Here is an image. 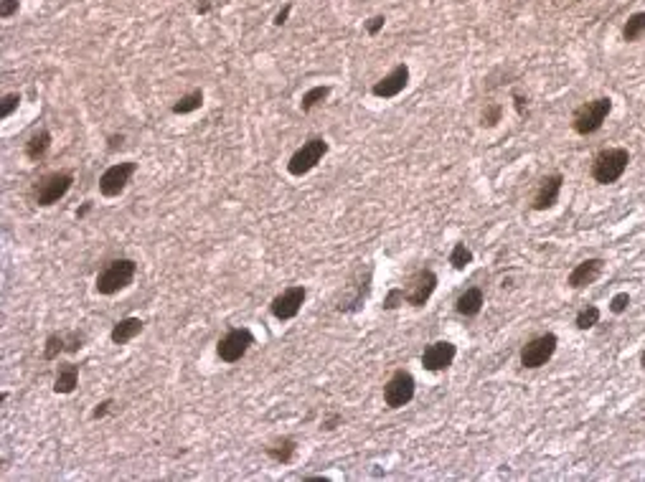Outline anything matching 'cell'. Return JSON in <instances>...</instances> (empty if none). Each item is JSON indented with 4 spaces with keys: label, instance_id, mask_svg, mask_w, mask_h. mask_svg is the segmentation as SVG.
Returning <instances> with one entry per match:
<instances>
[{
    "label": "cell",
    "instance_id": "cell-1",
    "mask_svg": "<svg viewBox=\"0 0 645 482\" xmlns=\"http://www.w3.org/2000/svg\"><path fill=\"white\" fill-rule=\"evenodd\" d=\"M135 277H138V262L128 259V256H120V259H112L102 267V272L94 279V290L102 297H112L117 292L128 290L135 282Z\"/></svg>",
    "mask_w": 645,
    "mask_h": 482
},
{
    "label": "cell",
    "instance_id": "cell-2",
    "mask_svg": "<svg viewBox=\"0 0 645 482\" xmlns=\"http://www.w3.org/2000/svg\"><path fill=\"white\" fill-rule=\"evenodd\" d=\"M630 165V152L628 147H607V150H599L592 160V180L599 183V186H612L625 175Z\"/></svg>",
    "mask_w": 645,
    "mask_h": 482
},
{
    "label": "cell",
    "instance_id": "cell-3",
    "mask_svg": "<svg viewBox=\"0 0 645 482\" xmlns=\"http://www.w3.org/2000/svg\"><path fill=\"white\" fill-rule=\"evenodd\" d=\"M612 112V99L610 97H597V99H589L584 105H579L572 115V130L582 137H587V135H594L602 130L604 120L610 117Z\"/></svg>",
    "mask_w": 645,
    "mask_h": 482
},
{
    "label": "cell",
    "instance_id": "cell-4",
    "mask_svg": "<svg viewBox=\"0 0 645 482\" xmlns=\"http://www.w3.org/2000/svg\"><path fill=\"white\" fill-rule=\"evenodd\" d=\"M328 150H331V145H328L326 137L305 140V142H302V145L290 155V160H287V173H290L292 178H302V175H308L310 170L318 168V163L328 155Z\"/></svg>",
    "mask_w": 645,
    "mask_h": 482
},
{
    "label": "cell",
    "instance_id": "cell-5",
    "mask_svg": "<svg viewBox=\"0 0 645 482\" xmlns=\"http://www.w3.org/2000/svg\"><path fill=\"white\" fill-rule=\"evenodd\" d=\"M254 343H257V337L249 328H232V330H227L219 337V343H216V355H219L224 363H239V360L249 353V348Z\"/></svg>",
    "mask_w": 645,
    "mask_h": 482
},
{
    "label": "cell",
    "instance_id": "cell-6",
    "mask_svg": "<svg viewBox=\"0 0 645 482\" xmlns=\"http://www.w3.org/2000/svg\"><path fill=\"white\" fill-rule=\"evenodd\" d=\"M71 186H74V175L69 170H56V173L43 175L41 183L36 186V204L41 206V209L58 204L71 191Z\"/></svg>",
    "mask_w": 645,
    "mask_h": 482
},
{
    "label": "cell",
    "instance_id": "cell-7",
    "mask_svg": "<svg viewBox=\"0 0 645 482\" xmlns=\"http://www.w3.org/2000/svg\"><path fill=\"white\" fill-rule=\"evenodd\" d=\"M417 394V381L409 371L399 368L391 373V378L384 384V404L386 409H401L407 407L409 401Z\"/></svg>",
    "mask_w": 645,
    "mask_h": 482
},
{
    "label": "cell",
    "instance_id": "cell-8",
    "mask_svg": "<svg viewBox=\"0 0 645 482\" xmlns=\"http://www.w3.org/2000/svg\"><path fill=\"white\" fill-rule=\"evenodd\" d=\"M557 345H559V337L554 332H544V335L531 337L529 343L521 348V366L531 368V371L547 366L549 360L554 358V353H557Z\"/></svg>",
    "mask_w": 645,
    "mask_h": 482
},
{
    "label": "cell",
    "instance_id": "cell-9",
    "mask_svg": "<svg viewBox=\"0 0 645 482\" xmlns=\"http://www.w3.org/2000/svg\"><path fill=\"white\" fill-rule=\"evenodd\" d=\"M138 173V163L135 160H125V163H115L99 175V193L105 198L123 196L133 175Z\"/></svg>",
    "mask_w": 645,
    "mask_h": 482
},
{
    "label": "cell",
    "instance_id": "cell-10",
    "mask_svg": "<svg viewBox=\"0 0 645 482\" xmlns=\"http://www.w3.org/2000/svg\"><path fill=\"white\" fill-rule=\"evenodd\" d=\"M305 300H308V290H305L302 285H292V287H287V290L279 292V295L272 297V303H269V313H272V318L279 320V323H287V320H292V318L300 315Z\"/></svg>",
    "mask_w": 645,
    "mask_h": 482
},
{
    "label": "cell",
    "instance_id": "cell-11",
    "mask_svg": "<svg viewBox=\"0 0 645 482\" xmlns=\"http://www.w3.org/2000/svg\"><path fill=\"white\" fill-rule=\"evenodd\" d=\"M437 285H440V279L432 269H419L412 279H409V287L404 290V300L407 305L412 308H425L430 303V297L435 295Z\"/></svg>",
    "mask_w": 645,
    "mask_h": 482
},
{
    "label": "cell",
    "instance_id": "cell-12",
    "mask_svg": "<svg viewBox=\"0 0 645 482\" xmlns=\"http://www.w3.org/2000/svg\"><path fill=\"white\" fill-rule=\"evenodd\" d=\"M455 355H458V345L450 343V340H435L422 353V368L430 373L448 371L455 363Z\"/></svg>",
    "mask_w": 645,
    "mask_h": 482
},
{
    "label": "cell",
    "instance_id": "cell-13",
    "mask_svg": "<svg viewBox=\"0 0 645 482\" xmlns=\"http://www.w3.org/2000/svg\"><path fill=\"white\" fill-rule=\"evenodd\" d=\"M409 84V66L407 64H396L394 69L386 76H381L376 84L371 87V94L378 99H394L399 97Z\"/></svg>",
    "mask_w": 645,
    "mask_h": 482
},
{
    "label": "cell",
    "instance_id": "cell-14",
    "mask_svg": "<svg viewBox=\"0 0 645 482\" xmlns=\"http://www.w3.org/2000/svg\"><path fill=\"white\" fill-rule=\"evenodd\" d=\"M602 272H604V259L589 256V259H584V262H579L574 269H572L569 277H567V285H569L572 290H584V287L594 285V282L602 277Z\"/></svg>",
    "mask_w": 645,
    "mask_h": 482
},
{
    "label": "cell",
    "instance_id": "cell-15",
    "mask_svg": "<svg viewBox=\"0 0 645 482\" xmlns=\"http://www.w3.org/2000/svg\"><path fill=\"white\" fill-rule=\"evenodd\" d=\"M564 188V175L562 173H552L541 180L539 188L534 193V201H531V209L534 211H549L554 204L559 201Z\"/></svg>",
    "mask_w": 645,
    "mask_h": 482
},
{
    "label": "cell",
    "instance_id": "cell-16",
    "mask_svg": "<svg viewBox=\"0 0 645 482\" xmlns=\"http://www.w3.org/2000/svg\"><path fill=\"white\" fill-rule=\"evenodd\" d=\"M143 330H145V323H143L140 318H123L112 325L110 340L115 345H128V343H133L135 337H138Z\"/></svg>",
    "mask_w": 645,
    "mask_h": 482
},
{
    "label": "cell",
    "instance_id": "cell-17",
    "mask_svg": "<svg viewBox=\"0 0 645 482\" xmlns=\"http://www.w3.org/2000/svg\"><path fill=\"white\" fill-rule=\"evenodd\" d=\"M264 454L272 462H277V465H290L297 454V441L292 436H277V439L269 441L267 447H264Z\"/></svg>",
    "mask_w": 645,
    "mask_h": 482
},
{
    "label": "cell",
    "instance_id": "cell-18",
    "mask_svg": "<svg viewBox=\"0 0 645 482\" xmlns=\"http://www.w3.org/2000/svg\"><path fill=\"white\" fill-rule=\"evenodd\" d=\"M483 305H485V292H483L480 287H468V290L458 297L455 310H458V315H463V318H475V315H480Z\"/></svg>",
    "mask_w": 645,
    "mask_h": 482
},
{
    "label": "cell",
    "instance_id": "cell-19",
    "mask_svg": "<svg viewBox=\"0 0 645 482\" xmlns=\"http://www.w3.org/2000/svg\"><path fill=\"white\" fill-rule=\"evenodd\" d=\"M79 386V366L76 363H58V371L53 376V391L61 396H69Z\"/></svg>",
    "mask_w": 645,
    "mask_h": 482
},
{
    "label": "cell",
    "instance_id": "cell-20",
    "mask_svg": "<svg viewBox=\"0 0 645 482\" xmlns=\"http://www.w3.org/2000/svg\"><path fill=\"white\" fill-rule=\"evenodd\" d=\"M48 150H51V132L48 130H38L26 142V157H29L31 163H41Z\"/></svg>",
    "mask_w": 645,
    "mask_h": 482
},
{
    "label": "cell",
    "instance_id": "cell-21",
    "mask_svg": "<svg viewBox=\"0 0 645 482\" xmlns=\"http://www.w3.org/2000/svg\"><path fill=\"white\" fill-rule=\"evenodd\" d=\"M331 92H333V89L328 87V84H315V87H310L308 92L302 94V99H300V112H302V115H310L315 107H320L328 97H331Z\"/></svg>",
    "mask_w": 645,
    "mask_h": 482
},
{
    "label": "cell",
    "instance_id": "cell-22",
    "mask_svg": "<svg viewBox=\"0 0 645 482\" xmlns=\"http://www.w3.org/2000/svg\"><path fill=\"white\" fill-rule=\"evenodd\" d=\"M201 107H204V89H191V92L183 94V97L170 107V112H173V115H191V112L201 110Z\"/></svg>",
    "mask_w": 645,
    "mask_h": 482
},
{
    "label": "cell",
    "instance_id": "cell-23",
    "mask_svg": "<svg viewBox=\"0 0 645 482\" xmlns=\"http://www.w3.org/2000/svg\"><path fill=\"white\" fill-rule=\"evenodd\" d=\"M643 36H645V11H638L625 21V26H622V38L628 43H635V41H640Z\"/></svg>",
    "mask_w": 645,
    "mask_h": 482
},
{
    "label": "cell",
    "instance_id": "cell-24",
    "mask_svg": "<svg viewBox=\"0 0 645 482\" xmlns=\"http://www.w3.org/2000/svg\"><path fill=\"white\" fill-rule=\"evenodd\" d=\"M473 259H475V256H473V249L468 244H463V241H458V244L453 246V251H450V264H453L455 269H460V272L465 267H470Z\"/></svg>",
    "mask_w": 645,
    "mask_h": 482
},
{
    "label": "cell",
    "instance_id": "cell-25",
    "mask_svg": "<svg viewBox=\"0 0 645 482\" xmlns=\"http://www.w3.org/2000/svg\"><path fill=\"white\" fill-rule=\"evenodd\" d=\"M61 353H66V335L61 332H51L43 343V360H56Z\"/></svg>",
    "mask_w": 645,
    "mask_h": 482
},
{
    "label": "cell",
    "instance_id": "cell-26",
    "mask_svg": "<svg viewBox=\"0 0 645 482\" xmlns=\"http://www.w3.org/2000/svg\"><path fill=\"white\" fill-rule=\"evenodd\" d=\"M599 318H602V313H599L597 305H587V308H582L579 313H577L574 318V325L579 328V330H589V328H594L599 323Z\"/></svg>",
    "mask_w": 645,
    "mask_h": 482
},
{
    "label": "cell",
    "instance_id": "cell-27",
    "mask_svg": "<svg viewBox=\"0 0 645 482\" xmlns=\"http://www.w3.org/2000/svg\"><path fill=\"white\" fill-rule=\"evenodd\" d=\"M500 120H503V105H498V102H490V105H485V110H483V115H480V125H483V127H495Z\"/></svg>",
    "mask_w": 645,
    "mask_h": 482
},
{
    "label": "cell",
    "instance_id": "cell-28",
    "mask_svg": "<svg viewBox=\"0 0 645 482\" xmlns=\"http://www.w3.org/2000/svg\"><path fill=\"white\" fill-rule=\"evenodd\" d=\"M21 102H24V99H21V94H18V92L6 94V97H3V102H0V117H3V120L13 117L18 112V107H21Z\"/></svg>",
    "mask_w": 645,
    "mask_h": 482
},
{
    "label": "cell",
    "instance_id": "cell-29",
    "mask_svg": "<svg viewBox=\"0 0 645 482\" xmlns=\"http://www.w3.org/2000/svg\"><path fill=\"white\" fill-rule=\"evenodd\" d=\"M404 303H407V300H404V290H401V287H394V290L386 292L384 305H381V308H384V310H396V308H401Z\"/></svg>",
    "mask_w": 645,
    "mask_h": 482
},
{
    "label": "cell",
    "instance_id": "cell-30",
    "mask_svg": "<svg viewBox=\"0 0 645 482\" xmlns=\"http://www.w3.org/2000/svg\"><path fill=\"white\" fill-rule=\"evenodd\" d=\"M84 343H87V335H84V332H79V330L69 332V335H66V353L69 355L79 353V350L84 348Z\"/></svg>",
    "mask_w": 645,
    "mask_h": 482
},
{
    "label": "cell",
    "instance_id": "cell-31",
    "mask_svg": "<svg viewBox=\"0 0 645 482\" xmlns=\"http://www.w3.org/2000/svg\"><path fill=\"white\" fill-rule=\"evenodd\" d=\"M628 308H630V295L628 292H617V295L610 300V313L612 315H622Z\"/></svg>",
    "mask_w": 645,
    "mask_h": 482
},
{
    "label": "cell",
    "instance_id": "cell-32",
    "mask_svg": "<svg viewBox=\"0 0 645 482\" xmlns=\"http://www.w3.org/2000/svg\"><path fill=\"white\" fill-rule=\"evenodd\" d=\"M18 11H21V0H0V18L3 21L18 16Z\"/></svg>",
    "mask_w": 645,
    "mask_h": 482
},
{
    "label": "cell",
    "instance_id": "cell-33",
    "mask_svg": "<svg viewBox=\"0 0 645 482\" xmlns=\"http://www.w3.org/2000/svg\"><path fill=\"white\" fill-rule=\"evenodd\" d=\"M384 26H386V16H371L363 23V28H366L368 36H378V31H384Z\"/></svg>",
    "mask_w": 645,
    "mask_h": 482
},
{
    "label": "cell",
    "instance_id": "cell-34",
    "mask_svg": "<svg viewBox=\"0 0 645 482\" xmlns=\"http://www.w3.org/2000/svg\"><path fill=\"white\" fill-rule=\"evenodd\" d=\"M112 407H115V399H105V401H99L97 407L92 409V419H94V421H99V419H105L107 414L112 412Z\"/></svg>",
    "mask_w": 645,
    "mask_h": 482
},
{
    "label": "cell",
    "instance_id": "cell-35",
    "mask_svg": "<svg viewBox=\"0 0 645 482\" xmlns=\"http://www.w3.org/2000/svg\"><path fill=\"white\" fill-rule=\"evenodd\" d=\"M341 424H344V414L333 412V414H328V416L323 419V424H320V429H323V431H336Z\"/></svg>",
    "mask_w": 645,
    "mask_h": 482
},
{
    "label": "cell",
    "instance_id": "cell-36",
    "mask_svg": "<svg viewBox=\"0 0 645 482\" xmlns=\"http://www.w3.org/2000/svg\"><path fill=\"white\" fill-rule=\"evenodd\" d=\"M511 97H513V107H516V115H518V117H526V115H529V99L523 97L521 92H513Z\"/></svg>",
    "mask_w": 645,
    "mask_h": 482
},
{
    "label": "cell",
    "instance_id": "cell-37",
    "mask_svg": "<svg viewBox=\"0 0 645 482\" xmlns=\"http://www.w3.org/2000/svg\"><path fill=\"white\" fill-rule=\"evenodd\" d=\"M224 6V0H198V6H196V13H201V16H209L214 8Z\"/></svg>",
    "mask_w": 645,
    "mask_h": 482
},
{
    "label": "cell",
    "instance_id": "cell-38",
    "mask_svg": "<svg viewBox=\"0 0 645 482\" xmlns=\"http://www.w3.org/2000/svg\"><path fill=\"white\" fill-rule=\"evenodd\" d=\"M290 13H292V3H285V6H282V8L277 11V16H274L272 23L277 26V28H279V26H285V23H287V18H290Z\"/></svg>",
    "mask_w": 645,
    "mask_h": 482
},
{
    "label": "cell",
    "instance_id": "cell-39",
    "mask_svg": "<svg viewBox=\"0 0 645 482\" xmlns=\"http://www.w3.org/2000/svg\"><path fill=\"white\" fill-rule=\"evenodd\" d=\"M107 142H110V145H107V150H110V152L120 150V147L125 145V135L123 132H120V135H110V137H107Z\"/></svg>",
    "mask_w": 645,
    "mask_h": 482
},
{
    "label": "cell",
    "instance_id": "cell-40",
    "mask_svg": "<svg viewBox=\"0 0 645 482\" xmlns=\"http://www.w3.org/2000/svg\"><path fill=\"white\" fill-rule=\"evenodd\" d=\"M92 209H94V204L92 201H84L82 206H79V209H76V219L82 221V219H87L89 214H92Z\"/></svg>",
    "mask_w": 645,
    "mask_h": 482
},
{
    "label": "cell",
    "instance_id": "cell-41",
    "mask_svg": "<svg viewBox=\"0 0 645 482\" xmlns=\"http://www.w3.org/2000/svg\"><path fill=\"white\" fill-rule=\"evenodd\" d=\"M640 366L645 368V350H643V353H640Z\"/></svg>",
    "mask_w": 645,
    "mask_h": 482
},
{
    "label": "cell",
    "instance_id": "cell-42",
    "mask_svg": "<svg viewBox=\"0 0 645 482\" xmlns=\"http://www.w3.org/2000/svg\"><path fill=\"white\" fill-rule=\"evenodd\" d=\"M579 3H582V0H579Z\"/></svg>",
    "mask_w": 645,
    "mask_h": 482
}]
</instances>
